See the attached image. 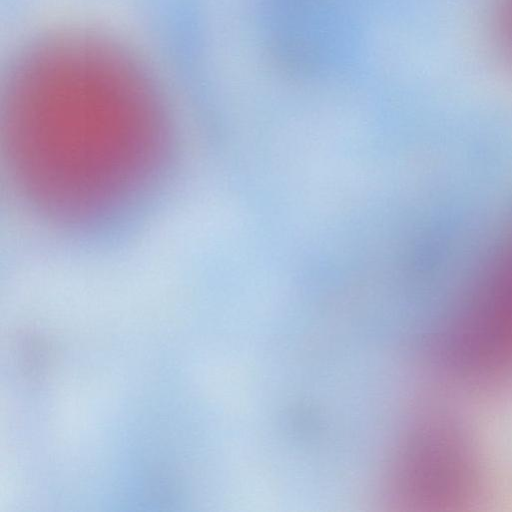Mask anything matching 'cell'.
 I'll return each mask as SVG.
<instances>
[{"instance_id": "2", "label": "cell", "mask_w": 512, "mask_h": 512, "mask_svg": "<svg viewBox=\"0 0 512 512\" xmlns=\"http://www.w3.org/2000/svg\"><path fill=\"white\" fill-rule=\"evenodd\" d=\"M217 353H220L219 348H218V350H216V354H217ZM215 364H216V357H215ZM214 369H215V365H214Z\"/></svg>"}, {"instance_id": "1", "label": "cell", "mask_w": 512, "mask_h": 512, "mask_svg": "<svg viewBox=\"0 0 512 512\" xmlns=\"http://www.w3.org/2000/svg\"><path fill=\"white\" fill-rule=\"evenodd\" d=\"M8 176L48 225L82 230L128 212L160 179L174 129L157 94L118 68H36L4 115Z\"/></svg>"}]
</instances>
